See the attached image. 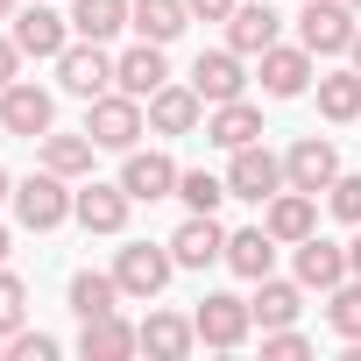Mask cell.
Segmentation results:
<instances>
[{
	"label": "cell",
	"mask_w": 361,
	"mask_h": 361,
	"mask_svg": "<svg viewBox=\"0 0 361 361\" xmlns=\"http://www.w3.org/2000/svg\"><path fill=\"white\" fill-rule=\"evenodd\" d=\"M71 199H78V192H64V177L43 170V177H29V185H15V220H22L29 234H50V227L71 220Z\"/></svg>",
	"instance_id": "obj_1"
},
{
	"label": "cell",
	"mask_w": 361,
	"mask_h": 361,
	"mask_svg": "<svg viewBox=\"0 0 361 361\" xmlns=\"http://www.w3.org/2000/svg\"><path fill=\"white\" fill-rule=\"evenodd\" d=\"M283 185H290V177H283V163H276L262 142L234 149V163H227V192H234V199H248V206H269Z\"/></svg>",
	"instance_id": "obj_2"
},
{
	"label": "cell",
	"mask_w": 361,
	"mask_h": 361,
	"mask_svg": "<svg viewBox=\"0 0 361 361\" xmlns=\"http://www.w3.org/2000/svg\"><path fill=\"white\" fill-rule=\"evenodd\" d=\"M298 43H305L312 57H340V50L354 43V8H347V0H305Z\"/></svg>",
	"instance_id": "obj_3"
},
{
	"label": "cell",
	"mask_w": 361,
	"mask_h": 361,
	"mask_svg": "<svg viewBox=\"0 0 361 361\" xmlns=\"http://www.w3.org/2000/svg\"><path fill=\"white\" fill-rule=\"evenodd\" d=\"M85 135L99 142V149H135V135H142V99L135 92H99L92 99V114H85Z\"/></svg>",
	"instance_id": "obj_4"
},
{
	"label": "cell",
	"mask_w": 361,
	"mask_h": 361,
	"mask_svg": "<svg viewBox=\"0 0 361 361\" xmlns=\"http://www.w3.org/2000/svg\"><path fill=\"white\" fill-rule=\"evenodd\" d=\"M57 78H64V92H78L85 106H92L99 92H114V85H121V78H114V57H106L99 43H85V36L57 57Z\"/></svg>",
	"instance_id": "obj_5"
},
{
	"label": "cell",
	"mask_w": 361,
	"mask_h": 361,
	"mask_svg": "<svg viewBox=\"0 0 361 361\" xmlns=\"http://www.w3.org/2000/svg\"><path fill=\"white\" fill-rule=\"evenodd\" d=\"M170 269H177L170 241H163V248H149V241H128V248H121V262H114V276H121V298H156V290L170 283Z\"/></svg>",
	"instance_id": "obj_6"
},
{
	"label": "cell",
	"mask_w": 361,
	"mask_h": 361,
	"mask_svg": "<svg viewBox=\"0 0 361 361\" xmlns=\"http://www.w3.org/2000/svg\"><path fill=\"white\" fill-rule=\"evenodd\" d=\"M50 121H57V106H50V92L43 85H0V128L8 135H22V142H43L50 135Z\"/></svg>",
	"instance_id": "obj_7"
},
{
	"label": "cell",
	"mask_w": 361,
	"mask_h": 361,
	"mask_svg": "<svg viewBox=\"0 0 361 361\" xmlns=\"http://www.w3.org/2000/svg\"><path fill=\"white\" fill-rule=\"evenodd\" d=\"M192 326H199V340H206V347H241V340H248V326H255V312H248V298L213 290V298H199Z\"/></svg>",
	"instance_id": "obj_8"
},
{
	"label": "cell",
	"mask_w": 361,
	"mask_h": 361,
	"mask_svg": "<svg viewBox=\"0 0 361 361\" xmlns=\"http://www.w3.org/2000/svg\"><path fill=\"white\" fill-rule=\"evenodd\" d=\"M177 170L163 149H128V163H121V185H128V199H142V206H156V199H170L177 192Z\"/></svg>",
	"instance_id": "obj_9"
},
{
	"label": "cell",
	"mask_w": 361,
	"mask_h": 361,
	"mask_svg": "<svg viewBox=\"0 0 361 361\" xmlns=\"http://www.w3.org/2000/svg\"><path fill=\"white\" fill-rule=\"evenodd\" d=\"M241 85H248V71H241V50H199V64H192V92H199L206 106H227V99H241Z\"/></svg>",
	"instance_id": "obj_10"
},
{
	"label": "cell",
	"mask_w": 361,
	"mask_h": 361,
	"mask_svg": "<svg viewBox=\"0 0 361 361\" xmlns=\"http://www.w3.org/2000/svg\"><path fill=\"white\" fill-rule=\"evenodd\" d=\"M262 227L276 234V248H298L305 234H319V199H312V192H298V185H283V192L269 199Z\"/></svg>",
	"instance_id": "obj_11"
},
{
	"label": "cell",
	"mask_w": 361,
	"mask_h": 361,
	"mask_svg": "<svg viewBox=\"0 0 361 361\" xmlns=\"http://www.w3.org/2000/svg\"><path fill=\"white\" fill-rule=\"evenodd\" d=\"M283 177H290L298 192H312V199H319V192H333V177H340V149H333V142H319V135H305V142L283 156Z\"/></svg>",
	"instance_id": "obj_12"
},
{
	"label": "cell",
	"mask_w": 361,
	"mask_h": 361,
	"mask_svg": "<svg viewBox=\"0 0 361 361\" xmlns=\"http://www.w3.org/2000/svg\"><path fill=\"white\" fill-rule=\"evenodd\" d=\"M170 255H177V269H213V262H227V234H220V220H213V213H192L185 227L170 234Z\"/></svg>",
	"instance_id": "obj_13"
},
{
	"label": "cell",
	"mask_w": 361,
	"mask_h": 361,
	"mask_svg": "<svg viewBox=\"0 0 361 361\" xmlns=\"http://www.w3.org/2000/svg\"><path fill=\"white\" fill-rule=\"evenodd\" d=\"M15 43H22V57H64V50H71V15H57V8H22V15H15Z\"/></svg>",
	"instance_id": "obj_14"
},
{
	"label": "cell",
	"mask_w": 361,
	"mask_h": 361,
	"mask_svg": "<svg viewBox=\"0 0 361 361\" xmlns=\"http://www.w3.org/2000/svg\"><path fill=\"white\" fill-rule=\"evenodd\" d=\"M128 185H85L78 199H71V220L85 227V234H121L128 227Z\"/></svg>",
	"instance_id": "obj_15"
},
{
	"label": "cell",
	"mask_w": 361,
	"mask_h": 361,
	"mask_svg": "<svg viewBox=\"0 0 361 361\" xmlns=\"http://www.w3.org/2000/svg\"><path fill=\"white\" fill-rule=\"evenodd\" d=\"M142 347V326H128L121 312H99V319H85V333H78V354L85 361H128Z\"/></svg>",
	"instance_id": "obj_16"
},
{
	"label": "cell",
	"mask_w": 361,
	"mask_h": 361,
	"mask_svg": "<svg viewBox=\"0 0 361 361\" xmlns=\"http://www.w3.org/2000/svg\"><path fill=\"white\" fill-rule=\"evenodd\" d=\"M312 85V50L298 43V50H283V43H269L262 50V92L269 99H298Z\"/></svg>",
	"instance_id": "obj_17"
},
{
	"label": "cell",
	"mask_w": 361,
	"mask_h": 361,
	"mask_svg": "<svg viewBox=\"0 0 361 361\" xmlns=\"http://www.w3.org/2000/svg\"><path fill=\"white\" fill-rule=\"evenodd\" d=\"M114 78H121V92H135V99L163 92V85H170V64H163V43H135L128 57H114Z\"/></svg>",
	"instance_id": "obj_18"
},
{
	"label": "cell",
	"mask_w": 361,
	"mask_h": 361,
	"mask_svg": "<svg viewBox=\"0 0 361 361\" xmlns=\"http://www.w3.org/2000/svg\"><path fill=\"white\" fill-rule=\"evenodd\" d=\"M354 269H347V248H333V241H319V234H305L298 241V283L305 290H333V283H347Z\"/></svg>",
	"instance_id": "obj_19"
},
{
	"label": "cell",
	"mask_w": 361,
	"mask_h": 361,
	"mask_svg": "<svg viewBox=\"0 0 361 361\" xmlns=\"http://www.w3.org/2000/svg\"><path fill=\"white\" fill-rule=\"evenodd\" d=\"M199 114H206V99H199L192 85H163V92H149V128H156V135H192Z\"/></svg>",
	"instance_id": "obj_20"
},
{
	"label": "cell",
	"mask_w": 361,
	"mask_h": 361,
	"mask_svg": "<svg viewBox=\"0 0 361 361\" xmlns=\"http://www.w3.org/2000/svg\"><path fill=\"white\" fill-rule=\"evenodd\" d=\"M185 22H192L185 0H135V8H128V29H135L142 43H177Z\"/></svg>",
	"instance_id": "obj_21"
},
{
	"label": "cell",
	"mask_w": 361,
	"mask_h": 361,
	"mask_svg": "<svg viewBox=\"0 0 361 361\" xmlns=\"http://www.w3.org/2000/svg\"><path fill=\"white\" fill-rule=\"evenodd\" d=\"M206 142H220V149L234 156V149L262 142V114H255L248 99H227V106H213V121H206Z\"/></svg>",
	"instance_id": "obj_22"
},
{
	"label": "cell",
	"mask_w": 361,
	"mask_h": 361,
	"mask_svg": "<svg viewBox=\"0 0 361 361\" xmlns=\"http://www.w3.org/2000/svg\"><path fill=\"white\" fill-rule=\"evenodd\" d=\"M192 340H199V326L177 319V312H149V319H142V347H149L156 361H185Z\"/></svg>",
	"instance_id": "obj_23"
},
{
	"label": "cell",
	"mask_w": 361,
	"mask_h": 361,
	"mask_svg": "<svg viewBox=\"0 0 361 361\" xmlns=\"http://www.w3.org/2000/svg\"><path fill=\"white\" fill-rule=\"evenodd\" d=\"M269 262H276V234L269 227H241V234H227V269L234 276H269Z\"/></svg>",
	"instance_id": "obj_24"
},
{
	"label": "cell",
	"mask_w": 361,
	"mask_h": 361,
	"mask_svg": "<svg viewBox=\"0 0 361 361\" xmlns=\"http://www.w3.org/2000/svg\"><path fill=\"white\" fill-rule=\"evenodd\" d=\"M248 312L262 319V333H269V326H290V319L305 312V283H276V276H255V298H248Z\"/></svg>",
	"instance_id": "obj_25"
},
{
	"label": "cell",
	"mask_w": 361,
	"mask_h": 361,
	"mask_svg": "<svg viewBox=\"0 0 361 361\" xmlns=\"http://www.w3.org/2000/svg\"><path fill=\"white\" fill-rule=\"evenodd\" d=\"M269 43H276V8H234V15H227V50L262 57Z\"/></svg>",
	"instance_id": "obj_26"
},
{
	"label": "cell",
	"mask_w": 361,
	"mask_h": 361,
	"mask_svg": "<svg viewBox=\"0 0 361 361\" xmlns=\"http://www.w3.org/2000/svg\"><path fill=\"white\" fill-rule=\"evenodd\" d=\"M128 29V0H71V36L85 43H106Z\"/></svg>",
	"instance_id": "obj_27"
},
{
	"label": "cell",
	"mask_w": 361,
	"mask_h": 361,
	"mask_svg": "<svg viewBox=\"0 0 361 361\" xmlns=\"http://www.w3.org/2000/svg\"><path fill=\"white\" fill-rule=\"evenodd\" d=\"M92 135H43V170H57V177H85L92 170Z\"/></svg>",
	"instance_id": "obj_28"
},
{
	"label": "cell",
	"mask_w": 361,
	"mask_h": 361,
	"mask_svg": "<svg viewBox=\"0 0 361 361\" xmlns=\"http://www.w3.org/2000/svg\"><path fill=\"white\" fill-rule=\"evenodd\" d=\"M114 298H121V276H99V269H78V276H71V312H78V319L114 312Z\"/></svg>",
	"instance_id": "obj_29"
},
{
	"label": "cell",
	"mask_w": 361,
	"mask_h": 361,
	"mask_svg": "<svg viewBox=\"0 0 361 361\" xmlns=\"http://www.w3.org/2000/svg\"><path fill=\"white\" fill-rule=\"evenodd\" d=\"M319 114H326V121H361V71L319 78Z\"/></svg>",
	"instance_id": "obj_30"
},
{
	"label": "cell",
	"mask_w": 361,
	"mask_h": 361,
	"mask_svg": "<svg viewBox=\"0 0 361 361\" xmlns=\"http://www.w3.org/2000/svg\"><path fill=\"white\" fill-rule=\"evenodd\" d=\"M177 199H185L192 213H220V199H234V192H227V177H213V170H185V177H177Z\"/></svg>",
	"instance_id": "obj_31"
},
{
	"label": "cell",
	"mask_w": 361,
	"mask_h": 361,
	"mask_svg": "<svg viewBox=\"0 0 361 361\" xmlns=\"http://www.w3.org/2000/svg\"><path fill=\"white\" fill-rule=\"evenodd\" d=\"M326 319H333V333H340V340H361V276H354V283H333Z\"/></svg>",
	"instance_id": "obj_32"
},
{
	"label": "cell",
	"mask_w": 361,
	"mask_h": 361,
	"mask_svg": "<svg viewBox=\"0 0 361 361\" xmlns=\"http://www.w3.org/2000/svg\"><path fill=\"white\" fill-rule=\"evenodd\" d=\"M22 319H29V290H22V276H8V269H0V333H22Z\"/></svg>",
	"instance_id": "obj_33"
},
{
	"label": "cell",
	"mask_w": 361,
	"mask_h": 361,
	"mask_svg": "<svg viewBox=\"0 0 361 361\" xmlns=\"http://www.w3.org/2000/svg\"><path fill=\"white\" fill-rule=\"evenodd\" d=\"M326 206L347 220V227H361V177H333V192H326Z\"/></svg>",
	"instance_id": "obj_34"
},
{
	"label": "cell",
	"mask_w": 361,
	"mask_h": 361,
	"mask_svg": "<svg viewBox=\"0 0 361 361\" xmlns=\"http://www.w3.org/2000/svg\"><path fill=\"white\" fill-rule=\"evenodd\" d=\"M262 354L298 361V354H312V340H305V333H290V326H269V333H262Z\"/></svg>",
	"instance_id": "obj_35"
},
{
	"label": "cell",
	"mask_w": 361,
	"mask_h": 361,
	"mask_svg": "<svg viewBox=\"0 0 361 361\" xmlns=\"http://www.w3.org/2000/svg\"><path fill=\"white\" fill-rule=\"evenodd\" d=\"M8 354H15V361H50V354H57V340H50V333H15V340H8Z\"/></svg>",
	"instance_id": "obj_36"
},
{
	"label": "cell",
	"mask_w": 361,
	"mask_h": 361,
	"mask_svg": "<svg viewBox=\"0 0 361 361\" xmlns=\"http://www.w3.org/2000/svg\"><path fill=\"white\" fill-rule=\"evenodd\" d=\"M15 71H22V43L0 36V85H15Z\"/></svg>",
	"instance_id": "obj_37"
},
{
	"label": "cell",
	"mask_w": 361,
	"mask_h": 361,
	"mask_svg": "<svg viewBox=\"0 0 361 361\" xmlns=\"http://www.w3.org/2000/svg\"><path fill=\"white\" fill-rule=\"evenodd\" d=\"M185 8H192L199 22H227V15H234V0H185Z\"/></svg>",
	"instance_id": "obj_38"
},
{
	"label": "cell",
	"mask_w": 361,
	"mask_h": 361,
	"mask_svg": "<svg viewBox=\"0 0 361 361\" xmlns=\"http://www.w3.org/2000/svg\"><path fill=\"white\" fill-rule=\"evenodd\" d=\"M347 269H354V276H361V234H354V241H347Z\"/></svg>",
	"instance_id": "obj_39"
},
{
	"label": "cell",
	"mask_w": 361,
	"mask_h": 361,
	"mask_svg": "<svg viewBox=\"0 0 361 361\" xmlns=\"http://www.w3.org/2000/svg\"><path fill=\"white\" fill-rule=\"evenodd\" d=\"M0 206H15V177L8 170H0Z\"/></svg>",
	"instance_id": "obj_40"
},
{
	"label": "cell",
	"mask_w": 361,
	"mask_h": 361,
	"mask_svg": "<svg viewBox=\"0 0 361 361\" xmlns=\"http://www.w3.org/2000/svg\"><path fill=\"white\" fill-rule=\"evenodd\" d=\"M347 57H354V71H361V29H354V43H347Z\"/></svg>",
	"instance_id": "obj_41"
},
{
	"label": "cell",
	"mask_w": 361,
	"mask_h": 361,
	"mask_svg": "<svg viewBox=\"0 0 361 361\" xmlns=\"http://www.w3.org/2000/svg\"><path fill=\"white\" fill-rule=\"evenodd\" d=\"M0 262H8V227H0Z\"/></svg>",
	"instance_id": "obj_42"
},
{
	"label": "cell",
	"mask_w": 361,
	"mask_h": 361,
	"mask_svg": "<svg viewBox=\"0 0 361 361\" xmlns=\"http://www.w3.org/2000/svg\"><path fill=\"white\" fill-rule=\"evenodd\" d=\"M0 15H15V0H0Z\"/></svg>",
	"instance_id": "obj_43"
},
{
	"label": "cell",
	"mask_w": 361,
	"mask_h": 361,
	"mask_svg": "<svg viewBox=\"0 0 361 361\" xmlns=\"http://www.w3.org/2000/svg\"><path fill=\"white\" fill-rule=\"evenodd\" d=\"M0 354H8V333H0Z\"/></svg>",
	"instance_id": "obj_44"
},
{
	"label": "cell",
	"mask_w": 361,
	"mask_h": 361,
	"mask_svg": "<svg viewBox=\"0 0 361 361\" xmlns=\"http://www.w3.org/2000/svg\"><path fill=\"white\" fill-rule=\"evenodd\" d=\"M347 8H354V15H361V0H347Z\"/></svg>",
	"instance_id": "obj_45"
}]
</instances>
